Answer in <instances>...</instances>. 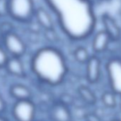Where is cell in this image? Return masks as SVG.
I'll use <instances>...</instances> for the list:
<instances>
[{
    "instance_id": "ba28073f",
    "label": "cell",
    "mask_w": 121,
    "mask_h": 121,
    "mask_svg": "<svg viewBox=\"0 0 121 121\" xmlns=\"http://www.w3.org/2000/svg\"><path fill=\"white\" fill-rule=\"evenodd\" d=\"M104 31L109 35L112 41H118L121 39V29L117 21L108 14L102 16Z\"/></svg>"
},
{
    "instance_id": "8fae6325",
    "label": "cell",
    "mask_w": 121,
    "mask_h": 121,
    "mask_svg": "<svg viewBox=\"0 0 121 121\" xmlns=\"http://www.w3.org/2000/svg\"><path fill=\"white\" fill-rule=\"evenodd\" d=\"M4 68L9 73L17 77H23L25 75V69L21 58L9 56Z\"/></svg>"
},
{
    "instance_id": "9c48e42d",
    "label": "cell",
    "mask_w": 121,
    "mask_h": 121,
    "mask_svg": "<svg viewBox=\"0 0 121 121\" xmlns=\"http://www.w3.org/2000/svg\"><path fill=\"white\" fill-rule=\"evenodd\" d=\"M111 41H112L109 35L105 32V31H99L95 33L92 39V49L93 52L96 54L103 53L105 51H107Z\"/></svg>"
},
{
    "instance_id": "5b68a950",
    "label": "cell",
    "mask_w": 121,
    "mask_h": 121,
    "mask_svg": "<svg viewBox=\"0 0 121 121\" xmlns=\"http://www.w3.org/2000/svg\"><path fill=\"white\" fill-rule=\"evenodd\" d=\"M3 46L9 56L22 58L26 52V45L21 36L13 31L3 34Z\"/></svg>"
},
{
    "instance_id": "7c38bea8",
    "label": "cell",
    "mask_w": 121,
    "mask_h": 121,
    "mask_svg": "<svg viewBox=\"0 0 121 121\" xmlns=\"http://www.w3.org/2000/svg\"><path fill=\"white\" fill-rule=\"evenodd\" d=\"M39 25L45 30L53 29V22L50 14L43 7L36 8L34 16Z\"/></svg>"
},
{
    "instance_id": "5bb4252c",
    "label": "cell",
    "mask_w": 121,
    "mask_h": 121,
    "mask_svg": "<svg viewBox=\"0 0 121 121\" xmlns=\"http://www.w3.org/2000/svg\"><path fill=\"white\" fill-rule=\"evenodd\" d=\"M78 93L83 100L88 105H94L97 98L93 91L86 86H81L78 88Z\"/></svg>"
},
{
    "instance_id": "2e32d148",
    "label": "cell",
    "mask_w": 121,
    "mask_h": 121,
    "mask_svg": "<svg viewBox=\"0 0 121 121\" xmlns=\"http://www.w3.org/2000/svg\"><path fill=\"white\" fill-rule=\"evenodd\" d=\"M116 94L110 91H105L101 95V100L103 104L108 108H114L117 105V98Z\"/></svg>"
},
{
    "instance_id": "7402d4cb",
    "label": "cell",
    "mask_w": 121,
    "mask_h": 121,
    "mask_svg": "<svg viewBox=\"0 0 121 121\" xmlns=\"http://www.w3.org/2000/svg\"><path fill=\"white\" fill-rule=\"evenodd\" d=\"M119 106H120V108L121 110V98H120V103H119Z\"/></svg>"
},
{
    "instance_id": "ffe728a7",
    "label": "cell",
    "mask_w": 121,
    "mask_h": 121,
    "mask_svg": "<svg viewBox=\"0 0 121 121\" xmlns=\"http://www.w3.org/2000/svg\"><path fill=\"white\" fill-rule=\"evenodd\" d=\"M6 110V103L4 100L3 99L2 95L0 94V115H2Z\"/></svg>"
},
{
    "instance_id": "4fadbf2b",
    "label": "cell",
    "mask_w": 121,
    "mask_h": 121,
    "mask_svg": "<svg viewBox=\"0 0 121 121\" xmlns=\"http://www.w3.org/2000/svg\"><path fill=\"white\" fill-rule=\"evenodd\" d=\"M9 92L11 95L17 100L30 99L31 96L30 89L27 86L20 83L12 85L10 87Z\"/></svg>"
},
{
    "instance_id": "d4e9b609",
    "label": "cell",
    "mask_w": 121,
    "mask_h": 121,
    "mask_svg": "<svg viewBox=\"0 0 121 121\" xmlns=\"http://www.w3.org/2000/svg\"><path fill=\"white\" fill-rule=\"evenodd\" d=\"M120 14H121V7H120Z\"/></svg>"
},
{
    "instance_id": "d6986e66",
    "label": "cell",
    "mask_w": 121,
    "mask_h": 121,
    "mask_svg": "<svg viewBox=\"0 0 121 121\" xmlns=\"http://www.w3.org/2000/svg\"><path fill=\"white\" fill-rule=\"evenodd\" d=\"M86 121H101V119L95 113H88L86 115Z\"/></svg>"
},
{
    "instance_id": "30bf717a",
    "label": "cell",
    "mask_w": 121,
    "mask_h": 121,
    "mask_svg": "<svg viewBox=\"0 0 121 121\" xmlns=\"http://www.w3.org/2000/svg\"><path fill=\"white\" fill-rule=\"evenodd\" d=\"M50 117L53 121H71L72 116L68 106L64 103H57L50 109Z\"/></svg>"
},
{
    "instance_id": "277c9868",
    "label": "cell",
    "mask_w": 121,
    "mask_h": 121,
    "mask_svg": "<svg viewBox=\"0 0 121 121\" xmlns=\"http://www.w3.org/2000/svg\"><path fill=\"white\" fill-rule=\"evenodd\" d=\"M105 71L110 89L121 97V58L112 57L105 64Z\"/></svg>"
},
{
    "instance_id": "52a82bcc",
    "label": "cell",
    "mask_w": 121,
    "mask_h": 121,
    "mask_svg": "<svg viewBox=\"0 0 121 121\" xmlns=\"http://www.w3.org/2000/svg\"><path fill=\"white\" fill-rule=\"evenodd\" d=\"M102 72V61L96 55L90 56L86 63V78L88 83L95 84L100 78Z\"/></svg>"
},
{
    "instance_id": "8992f818",
    "label": "cell",
    "mask_w": 121,
    "mask_h": 121,
    "mask_svg": "<svg viewBox=\"0 0 121 121\" xmlns=\"http://www.w3.org/2000/svg\"><path fill=\"white\" fill-rule=\"evenodd\" d=\"M12 112L16 121H34L36 105L31 99L17 100L13 105Z\"/></svg>"
},
{
    "instance_id": "e0dca14e",
    "label": "cell",
    "mask_w": 121,
    "mask_h": 121,
    "mask_svg": "<svg viewBox=\"0 0 121 121\" xmlns=\"http://www.w3.org/2000/svg\"><path fill=\"white\" fill-rule=\"evenodd\" d=\"M9 56L4 49V46L0 45V68H4Z\"/></svg>"
},
{
    "instance_id": "ac0fdd59",
    "label": "cell",
    "mask_w": 121,
    "mask_h": 121,
    "mask_svg": "<svg viewBox=\"0 0 121 121\" xmlns=\"http://www.w3.org/2000/svg\"><path fill=\"white\" fill-rule=\"evenodd\" d=\"M8 15V0H0V17Z\"/></svg>"
},
{
    "instance_id": "6da1fadb",
    "label": "cell",
    "mask_w": 121,
    "mask_h": 121,
    "mask_svg": "<svg viewBox=\"0 0 121 121\" xmlns=\"http://www.w3.org/2000/svg\"><path fill=\"white\" fill-rule=\"evenodd\" d=\"M66 35L74 41L90 36L96 17L91 0H45Z\"/></svg>"
},
{
    "instance_id": "3957f363",
    "label": "cell",
    "mask_w": 121,
    "mask_h": 121,
    "mask_svg": "<svg viewBox=\"0 0 121 121\" xmlns=\"http://www.w3.org/2000/svg\"><path fill=\"white\" fill-rule=\"evenodd\" d=\"M35 10L34 0H8V15L17 22H29Z\"/></svg>"
},
{
    "instance_id": "9a60e30c",
    "label": "cell",
    "mask_w": 121,
    "mask_h": 121,
    "mask_svg": "<svg viewBox=\"0 0 121 121\" xmlns=\"http://www.w3.org/2000/svg\"><path fill=\"white\" fill-rule=\"evenodd\" d=\"M91 56V55H90L88 49L84 46H78L73 51V57L75 60L81 64H86Z\"/></svg>"
},
{
    "instance_id": "44dd1931",
    "label": "cell",
    "mask_w": 121,
    "mask_h": 121,
    "mask_svg": "<svg viewBox=\"0 0 121 121\" xmlns=\"http://www.w3.org/2000/svg\"><path fill=\"white\" fill-rule=\"evenodd\" d=\"M0 121H9V120L4 117H3L2 115H0Z\"/></svg>"
},
{
    "instance_id": "603a6c76",
    "label": "cell",
    "mask_w": 121,
    "mask_h": 121,
    "mask_svg": "<svg viewBox=\"0 0 121 121\" xmlns=\"http://www.w3.org/2000/svg\"><path fill=\"white\" fill-rule=\"evenodd\" d=\"M110 121H121V120H117V119H115V120H110Z\"/></svg>"
},
{
    "instance_id": "cb8c5ba5",
    "label": "cell",
    "mask_w": 121,
    "mask_h": 121,
    "mask_svg": "<svg viewBox=\"0 0 121 121\" xmlns=\"http://www.w3.org/2000/svg\"><path fill=\"white\" fill-rule=\"evenodd\" d=\"M100 1H108V0H100Z\"/></svg>"
},
{
    "instance_id": "7a4b0ae2",
    "label": "cell",
    "mask_w": 121,
    "mask_h": 121,
    "mask_svg": "<svg viewBox=\"0 0 121 121\" xmlns=\"http://www.w3.org/2000/svg\"><path fill=\"white\" fill-rule=\"evenodd\" d=\"M31 68L40 81L51 86L60 84L68 72L64 55L52 46L42 47L34 53Z\"/></svg>"
}]
</instances>
